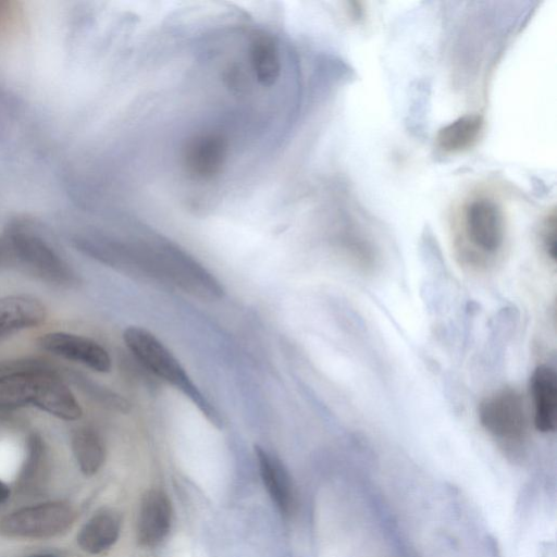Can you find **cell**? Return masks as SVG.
Returning <instances> with one entry per match:
<instances>
[{"mask_svg":"<svg viewBox=\"0 0 557 557\" xmlns=\"http://www.w3.org/2000/svg\"><path fill=\"white\" fill-rule=\"evenodd\" d=\"M75 516L73 506L62 500L26 506L0 520V533L8 537L49 539L71 528Z\"/></svg>","mask_w":557,"mask_h":557,"instance_id":"cell-5","label":"cell"},{"mask_svg":"<svg viewBox=\"0 0 557 557\" xmlns=\"http://www.w3.org/2000/svg\"><path fill=\"white\" fill-rule=\"evenodd\" d=\"M505 243V221L491 200L478 199L465 210L455 248L460 263L472 271L493 265Z\"/></svg>","mask_w":557,"mask_h":557,"instance_id":"cell-3","label":"cell"},{"mask_svg":"<svg viewBox=\"0 0 557 557\" xmlns=\"http://www.w3.org/2000/svg\"><path fill=\"white\" fill-rule=\"evenodd\" d=\"M8 244L14 257L42 280L71 285L75 273L55 249L40 235L15 224L8 231Z\"/></svg>","mask_w":557,"mask_h":557,"instance_id":"cell-6","label":"cell"},{"mask_svg":"<svg viewBox=\"0 0 557 557\" xmlns=\"http://www.w3.org/2000/svg\"><path fill=\"white\" fill-rule=\"evenodd\" d=\"M38 344L54 356L81 363L97 372H109L112 366L109 352L99 343L83 335L49 332L39 337Z\"/></svg>","mask_w":557,"mask_h":557,"instance_id":"cell-7","label":"cell"},{"mask_svg":"<svg viewBox=\"0 0 557 557\" xmlns=\"http://www.w3.org/2000/svg\"><path fill=\"white\" fill-rule=\"evenodd\" d=\"M72 450L79 470L87 476L96 474L104 463L106 447L91 428H79L72 435Z\"/></svg>","mask_w":557,"mask_h":557,"instance_id":"cell-13","label":"cell"},{"mask_svg":"<svg viewBox=\"0 0 557 557\" xmlns=\"http://www.w3.org/2000/svg\"><path fill=\"white\" fill-rule=\"evenodd\" d=\"M10 494V487L3 481L0 480V505L9 499Z\"/></svg>","mask_w":557,"mask_h":557,"instance_id":"cell-16","label":"cell"},{"mask_svg":"<svg viewBox=\"0 0 557 557\" xmlns=\"http://www.w3.org/2000/svg\"><path fill=\"white\" fill-rule=\"evenodd\" d=\"M478 414L484 430L505 446H519L527 437L529 417L517 388L505 386L492 392L480 403Z\"/></svg>","mask_w":557,"mask_h":557,"instance_id":"cell-4","label":"cell"},{"mask_svg":"<svg viewBox=\"0 0 557 557\" xmlns=\"http://www.w3.org/2000/svg\"><path fill=\"white\" fill-rule=\"evenodd\" d=\"M48 451L44 440L37 433L27 438V453L18 476L20 488L36 492L44 486L48 473Z\"/></svg>","mask_w":557,"mask_h":557,"instance_id":"cell-14","label":"cell"},{"mask_svg":"<svg viewBox=\"0 0 557 557\" xmlns=\"http://www.w3.org/2000/svg\"><path fill=\"white\" fill-rule=\"evenodd\" d=\"M121 524V516L115 510L100 509L81 528L77 534V544L88 554H101L116 543Z\"/></svg>","mask_w":557,"mask_h":557,"instance_id":"cell-12","label":"cell"},{"mask_svg":"<svg viewBox=\"0 0 557 557\" xmlns=\"http://www.w3.org/2000/svg\"><path fill=\"white\" fill-rule=\"evenodd\" d=\"M479 115H465L440 131L437 146L445 152H458L471 147L482 129Z\"/></svg>","mask_w":557,"mask_h":557,"instance_id":"cell-15","label":"cell"},{"mask_svg":"<svg viewBox=\"0 0 557 557\" xmlns=\"http://www.w3.org/2000/svg\"><path fill=\"white\" fill-rule=\"evenodd\" d=\"M172 506L168 495L151 488L141 498L137 518V541L144 547L159 545L169 534Z\"/></svg>","mask_w":557,"mask_h":557,"instance_id":"cell-8","label":"cell"},{"mask_svg":"<svg viewBox=\"0 0 557 557\" xmlns=\"http://www.w3.org/2000/svg\"><path fill=\"white\" fill-rule=\"evenodd\" d=\"M532 419L537 431H555L557 421V375L553 368L539 366L530 377Z\"/></svg>","mask_w":557,"mask_h":557,"instance_id":"cell-9","label":"cell"},{"mask_svg":"<svg viewBox=\"0 0 557 557\" xmlns=\"http://www.w3.org/2000/svg\"><path fill=\"white\" fill-rule=\"evenodd\" d=\"M261 480L272 502L289 516L295 506V491L290 475L282 461L261 446H255Z\"/></svg>","mask_w":557,"mask_h":557,"instance_id":"cell-10","label":"cell"},{"mask_svg":"<svg viewBox=\"0 0 557 557\" xmlns=\"http://www.w3.org/2000/svg\"><path fill=\"white\" fill-rule=\"evenodd\" d=\"M34 406L59 419L74 421L82 417L75 396L53 371L29 366L0 375V410Z\"/></svg>","mask_w":557,"mask_h":557,"instance_id":"cell-1","label":"cell"},{"mask_svg":"<svg viewBox=\"0 0 557 557\" xmlns=\"http://www.w3.org/2000/svg\"><path fill=\"white\" fill-rule=\"evenodd\" d=\"M123 339L146 369L182 392L214 426H223L216 408L193 382L180 360L153 333L140 326H129L125 329Z\"/></svg>","mask_w":557,"mask_h":557,"instance_id":"cell-2","label":"cell"},{"mask_svg":"<svg viewBox=\"0 0 557 557\" xmlns=\"http://www.w3.org/2000/svg\"><path fill=\"white\" fill-rule=\"evenodd\" d=\"M27 557H58V556L52 555V554H34V555H30Z\"/></svg>","mask_w":557,"mask_h":557,"instance_id":"cell-17","label":"cell"},{"mask_svg":"<svg viewBox=\"0 0 557 557\" xmlns=\"http://www.w3.org/2000/svg\"><path fill=\"white\" fill-rule=\"evenodd\" d=\"M47 317L46 307L35 297L11 295L0 297V339L16 332L40 325Z\"/></svg>","mask_w":557,"mask_h":557,"instance_id":"cell-11","label":"cell"}]
</instances>
